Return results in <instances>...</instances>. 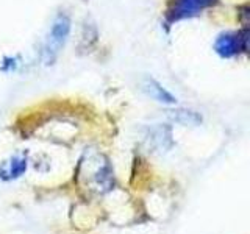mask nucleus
<instances>
[{
  "instance_id": "nucleus-5",
  "label": "nucleus",
  "mask_w": 250,
  "mask_h": 234,
  "mask_svg": "<svg viewBox=\"0 0 250 234\" xmlns=\"http://www.w3.org/2000/svg\"><path fill=\"white\" fill-rule=\"evenodd\" d=\"M16 66H18V58L16 57H10L3 61L2 64V70L3 72H11V70H16Z\"/></svg>"
},
{
  "instance_id": "nucleus-3",
  "label": "nucleus",
  "mask_w": 250,
  "mask_h": 234,
  "mask_svg": "<svg viewBox=\"0 0 250 234\" xmlns=\"http://www.w3.org/2000/svg\"><path fill=\"white\" fill-rule=\"evenodd\" d=\"M216 3L217 0H174V5L170 6L167 13V22L174 23L183 19L195 18Z\"/></svg>"
},
{
  "instance_id": "nucleus-2",
  "label": "nucleus",
  "mask_w": 250,
  "mask_h": 234,
  "mask_svg": "<svg viewBox=\"0 0 250 234\" xmlns=\"http://www.w3.org/2000/svg\"><path fill=\"white\" fill-rule=\"evenodd\" d=\"M247 31H225L214 41V52L221 58H234L247 52Z\"/></svg>"
},
{
  "instance_id": "nucleus-1",
  "label": "nucleus",
  "mask_w": 250,
  "mask_h": 234,
  "mask_svg": "<svg viewBox=\"0 0 250 234\" xmlns=\"http://www.w3.org/2000/svg\"><path fill=\"white\" fill-rule=\"evenodd\" d=\"M69 33H70L69 16L66 13L57 14V18L53 19L41 47V59L44 64H52V62L57 59V57L67 41Z\"/></svg>"
},
{
  "instance_id": "nucleus-4",
  "label": "nucleus",
  "mask_w": 250,
  "mask_h": 234,
  "mask_svg": "<svg viewBox=\"0 0 250 234\" xmlns=\"http://www.w3.org/2000/svg\"><path fill=\"white\" fill-rule=\"evenodd\" d=\"M144 89L147 91V94L152 98L158 100V101H163V103H175V101H177L175 97L172 96L170 92H167L158 81L152 80V78H147V80H146Z\"/></svg>"
}]
</instances>
